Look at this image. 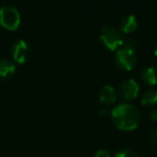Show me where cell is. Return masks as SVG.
<instances>
[{
	"label": "cell",
	"instance_id": "cell-10",
	"mask_svg": "<svg viewBox=\"0 0 157 157\" xmlns=\"http://www.w3.org/2000/svg\"><path fill=\"white\" fill-rule=\"evenodd\" d=\"M141 78L148 85L157 84V68L156 67H145L141 72Z\"/></svg>",
	"mask_w": 157,
	"mask_h": 157
},
{
	"label": "cell",
	"instance_id": "cell-14",
	"mask_svg": "<svg viewBox=\"0 0 157 157\" xmlns=\"http://www.w3.org/2000/svg\"><path fill=\"white\" fill-rule=\"evenodd\" d=\"M150 141L152 142L154 145H157V127L155 129H153L152 132L150 135Z\"/></svg>",
	"mask_w": 157,
	"mask_h": 157
},
{
	"label": "cell",
	"instance_id": "cell-3",
	"mask_svg": "<svg viewBox=\"0 0 157 157\" xmlns=\"http://www.w3.org/2000/svg\"><path fill=\"white\" fill-rule=\"evenodd\" d=\"M21 24V14L13 7H2L0 9V25L7 30H16Z\"/></svg>",
	"mask_w": 157,
	"mask_h": 157
},
{
	"label": "cell",
	"instance_id": "cell-18",
	"mask_svg": "<svg viewBox=\"0 0 157 157\" xmlns=\"http://www.w3.org/2000/svg\"><path fill=\"white\" fill-rule=\"evenodd\" d=\"M154 54H155V56H157V45H156V48H155V51H154Z\"/></svg>",
	"mask_w": 157,
	"mask_h": 157
},
{
	"label": "cell",
	"instance_id": "cell-9",
	"mask_svg": "<svg viewBox=\"0 0 157 157\" xmlns=\"http://www.w3.org/2000/svg\"><path fill=\"white\" fill-rule=\"evenodd\" d=\"M16 68L14 63L8 60V59H1L0 60V78L1 80H9L15 74Z\"/></svg>",
	"mask_w": 157,
	"mask_h": 157
},
{
	"label": "cell",
	"instance_id": "cell-11",
	"mask_svg": "<svg viewBox=\"0 0 157 157\" xmlns=\"http://www.w3.org/2000/svg\"><path fill=\"white\" fill-rule=\"evenodd\" d=\"M141 103L144 107H152L157 103V90H150L145 92L141 97Z\"/></svg>",
	"mask_w": 157,
	"mask_h": 157
},
{
	"label": "cell",
	"instance_id": "cell-6",
	"mask_svg": "<svg viewBox=\"0 0 157 157\" xmlns=\"http://www.w3.org/2000/svg\"><path fill=\"white\" fill-rule=\"evenodd\" d=\"M30 46L25 40H18L12 48V56L17 63H25L30 57Z\"/></svg>",
	"mask_w": 157,
	"mask_h": 157
},
{
	"label": "cell",
	"instance_id": "cell-17",
	"mask_svg": "<svg viewBox=\"0 0 157 157\" xmlns=\"http://www.w3.org/2000/svg\"><path fill=\"white\" fill-rule=\"evenodd\" d=\"M99 114H100L101 116H107V115H109V114H111V112H108V110H105V109H101L100 111H99Z\"/></svg>",
	"mask_w": 157,
	"mask_h": 157
},
{
	"label": "cell",
	"instance_id": "cell-4",
	"mask_svg": "<svg viewBox=\"0 0 157 157\" xmlns=\"http://www.w3.org/2000/svg\"><path fill=\"white\" fill-rule=\"evenodd\" d=\"M115 63H116V65H117V67L121 68L122 70H125V71H130V70H132L136 63H137L136 51L120 48L116 51Z\"/></svg>",
	"mask_w": 157,
	"mask_h": 157
},
{
	"label": "cell",
	"instance_id": "cell-16",
	"mask_svg": "<svg viewBox=\"0 0 157 157\" xmlns=\"http://www.w3.org/2000/svg\"><path fill=\"white\" fill-rule=\"evenodd\" d=\"M151 118H152L153 122H156L157 123V109H155L154 111L151 113Z\"/></svg>",
	"mask_w": 157,
	"mask_h": 157
},
{
	"label": "cell",
	"instance_id": "cell-7",
	"mask_svg": "<svg viewBox=\"0 0 157 157\" xmlns=\"http://www.w3.org/2000/svg\"><path fill=\"white\" fill-rule=\"evenodd\" d=\"M138 27V21L135 15L128 14L122 17L120 22V28L121 33H131L137 29Z\"/></svg>",
	"mask_w": 157,
	"mask_h": 157
},
{
	"label": "cell",
	"instance_id": "cell-13",
	"mask_svg": "<svg viewBox=\"0 0 157 157\" xmlns=\"http://www.w3.org/2000/svg\"><path fill=\"white\" fill-rule=\"evenodd\" d=\"M114 157H139V155L131 148H122L116 152Z\"/></svg>",
	"mask_w": 157,
	"mask_h": 157
},
{
	"label": "cell",
	"instance_id": "cell-2",
	"mask_svg": "<svg viewBox=\"0 0 157 157\" xmlns=\"http://www.w3.org/2000/svg\"><path fill=\"white\" fill-rule=\"evenodd\" d=\"M100 40L102 44L110 51H117L122 46L124 37L122 33L113 27H103L100 33Z\"/></svg>",
	"mask_w": 157,
	"mask_h": 157
},
{
	"label": "cell",
	"instance_id": "cell-5",
	"mask_svg": "<svg viewBox=\"0 0 157 157\" xmlns=\"http://www.w3.org/2000/svg\"><path fill=\"white\" fill-rule=\"evenodd\" d=\"M140 92V86L137 81L132 78H128L124 81L118 87V94L121 98L126 101H132L138 97Z\"/></svg>",
	"mask_w": 157,
	"mask_h": 157
},
{
	"label": "cell",
	"instance_id": "cell-1",
	"mask_svg": "<svg viewBox=\"0 0 157 157\" xmlns=\"http://www.w3.org/2000/svg\"><path fill=\"white\" fill-rule=\"evenodd\" d=\"M111 118L114 126L123 131H132L140 123L139 111L129 103H122L111 111Z\"/></svg>",
	"mask_w": 157,
	"mask_h": 157
},
{
	"label": "cell",
	"instance_id": "cell-15",
	"mask_svg": "<svg viewBox=\"0 0 157 157\" xmlns=\"http://www.w3.org/2000/svg\"><path fill=\"white\" fill-rule=\"evenodd\" d=\"M93 157H110V153L105 150H99L95 153V155Z\"/></svg>",
	"mask_w": 157,
	"mask_h": 157
},
{
	"label": "cell",
	"instance_id": "cell-12",
	"mask_svg": "<svg viewBox=\"0 0 157 157\" xmlns=\"http://www.w3.org/2000/svg\"><path fill=\"white\" fill-rule=\"evenodd\" d=\"M121 48L136 51V48H138V41L136 39H133V38H126V39L124 38V41H123V44Z\"/></svg>",
	"mask_w": 157,
	"mask_h": 157
},
{
	"label": "cell",
	"instance_id": "cell-8",
	"mask_svg": "<svg viewBox=\"0 0 157 157\" xmlns=\"http://www.w3.org/2000/svg\"><path fill=\"white\" fill-rule=\"evenodd\" d=\"M116 92L114 90V87H112L111 85H105L100 90V94H99V100L103 105H113L116 101Z\"/></svg>",
	"mask_w": 157,
	"mask_h": 157
}]
</instances>
